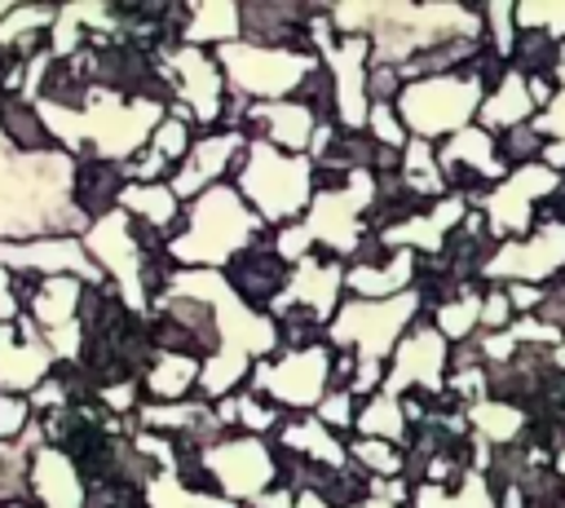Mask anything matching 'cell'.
<instances>
[{
  "label": "cell",
  "mask_w": 565,
  "mask_h": 508,
  "mask_svg": "<svg viewBox=\"0 0 565 508\" xmlns=\"http://www.w3.org/2000/svg\"><path fill=\"white\" fill-rule=\"evenodd\" d=\"M424 296L419 292H402L393 300H358L349 296L331 327H327V345L331 349H353L358 362H384L393 358V349L402 345V336L424 318Z\"/></svg>",
  "instance_id": "obj_4"
},
{
  "label": "cell",
  "mask_w": 565,
  "mask_h": 508,
  "mask_svg": "<svg viewBox=\"0 0 565 508\" xmlns=\"http://www.w3.org/2000/svg\"><path fill=\"white\" fill-rule=\"evenodd\" d=\"M397 177H402L406 190L419 194L424 203H437V199L450 194V181H446V172H441V163H437V146L424 141V137H411V146L402 150V172H397Z\"/></svg>",
  "instance_id": "obj_30"
},
{
  "label": "cell",
  "mask_w": 565,
  "mask_h": 508,
  "mask_svg": "<svg viewBox=\"0 0 565 508\" xmlns=\"http://www.w3.org/2000/svg\"><path fill=\"white\" fill-rule=\"evenodd\" d=\"M437 163H441V172H477L486 186H499V181L508 177V168H503V159H499V137L486 133L481 124H472V128L446 137V141L437 146Z\"/></svg>",
  "instance_id": "obj_22"
},
{
  "label": "cell",
  "mask_w": 565,
  "mask_h": 508,
  "mask_svg": "<svg viewBox=\"0 0 565 508\" xmlns=\"http://www.w3.org/2000/svg\"><path fill=\"white\" fill-rule=\"evenodd\" d=\"M238 508H252V504H238Z\"/></svg>",
  "instance_id": "obj_57"
},
{
  "label": "cell",
  "mask_w": 565,
  "mask_h": 508,
  "mask_svg": "<svg viewBox=\"0 0 565 508\" xmlns=\"http://www.w3.org/2000/svg\"><path fill=\"white\" fill-rule=\"evenodd\" d=\"M119 208L132 216V221H146V225H159V230H177L181 225V212H185V203L172 194V186L168 181H154V186H128L124 190V199H119Z\"/></svg>",
  "instance_id": "obj_31"
},
{
  "label": "cell",
  "mask_w": 565,
  "mask_h": 508,
  "mask_svg": "<svg viewBox=\"0 0 565 508\" xmlns=\"http://www.w3.org/2000/svg\"><path fill=\"white\" fill-rule=\"evenodd\" d=\"M534 128H539L543 137H552V141H565V88L556 93V102H552L547 110L534 115Z\"/></svg>",
  "instance_id": "obj_51"
},
{
  "label": "cell",
  "mask_w": 565,
  "mask_h": 508,
  "mask_svg": "<svg viewBox=\"0 0 565 508\" xmlns=\"http://www.w3.org/2000/svg\"><path fill=\"white\" fill-rule=\"evenodd\" d=\"M516 322V309L508 300V287H486L481 292V331H508Z\"/></svg>",
  "instance_id": "obj_47"
},
{
  "label": "cell",
  "mask_w": 565,
  "mask_h": 508,
  "mask_svg": "<svg viewBox=\"0 0 565 508\" xmlns=\"http://www.w3.org/2000/svg\"><path fill=\"white\" fill-rule=\"evenodd\" d=\"M543 146H547V137H543L534 124H516V128L499 133V159H503L508 172L539 163V159H543Z\"/></svg>",
  "instance_id": "obj_39"
},
{
  "label": "cell",
  "mask_w": 565,
  "mask_h": 508,
  "mask_svg": "<svg viewBox=\"0 0 565 508\" xmlns=\"http://www.w3.org/2000/svg\"><path fill=\"white\" fill-rule=\"evenodd\" d=\"M31 424H35L31 398H18V393H0V442H18V437H22Z\"/></svg>",
  "instance_id": "obj_45"
},
{
  "label": "cell",
  "mask_w": 565,
  "mask_h": 508,
  "mask_svg": "<svg viewBox=\"0 0 565 508\" xmlns=\"http://www.w3.org/2000/svg\"><path fill=\"white\" fill-rule=\"evenodd\" d=\"M366 133H371L380 146H388V150H406V146H411V133H406V124H402V115H397L393 102H371Z\"/></svg>",
  "instance_id": "obj_42"
},
{
  "label": "cell",
  "mask_w": 565,
  "mask_h": 508,
  "mask_svg": "<svg viewBox=\"0 0 565 508\" xmlns=\"http://www.w3.org/2000/svg\"><path fill=\"white\" fill-rule=\"evenodd\" d=\"M225 84L252 102H287L296 97V88L305 84V75L322 62L318 53H291V49H260V44H221L212 49Z\"/></svg>",
  "instance_id": "obj_5"
},
{
  "label": "cell",
  "mask_w": 565,
  "mask_h": 508,
  "mask_svg": "<svg viewBox=\"0 0 565 508\" xmlns=\"http://www.w3.org/2000/svg\"><path fill=\"white\" fill-rule=\"evenodd\" d=\"M53 371L57 358L31 314H22L18 322H0V393L31 398Z\"/></svg>",
  "instance_id": "obj_15"
},
{
  "label": "cell",
  "mask_w": 565,
  "mask_h": 508,
  "mask_svg": "<svg viewBox=\"0 0 565 508\" xmlns=\"http://www.w3.org/2000/svg\"><path fill=\"white\" fill-rule=\"evenodd\" d=\"M552 358H556V367H565V345H561V349H552Z\"/></svg>",
  "instance_id": "obj_56"
},
{
  "label": "cell",
  "mask_w": 565,
  "mask_h": 508,
  "mask_svg": "<svg viewBox=\"0 0 565 508\" xmlns=\"http://www.w3.org/2000/svg\"><path fill=\"white\" fill-rule=\"evenodd\" d=\"M203 459H207V468H212V477L230 504H256L260 495H269L278 486V459H274L269 437L238 433V437L212 446Z\"/></svg>",
  "instance_id": "obj_11"
},
{
  "label": "cell",
  "mask_w": 565,
  "mask_h": 508,
  "mask_svg": "<svg viewBox=\"0 0 565 508\" xmlns=\"http://www.w3.org/2000/svg\"><path fill=\"white\" fill-rule=\"evenodd\" d=\"M287 451H300L305 459L322 464V468H349V442L340 433H331L318 415H300V420H287L278 428V437H269Z\"/></svg>",
  "instance_id": "obj_26"
},
{
  "label": "cell",
  "mask_w": 565,
  "mask_h": 508,
  "mask_svg": "<svg viewBox=\"0 0 565 508\" xmlns=\"http://www.w3.org/2000/svg\"><path fill=\"white\" fill-rule=\"evenodd\" d=\"M84 247L93 256V265L119 287V296L128 300L132 314H150V296L141 287V243L132 239V216L119 208L102 221H93V230L84 234Z\"/></svg>",
  "instance_id": "obj_12"
},
{
  "label": "cell",
  "mask_w": 565,
  "mask_h": 508,
  "mask_svg": "<svg viewBox=\"0 0 565 508\" xmlns=\"http://www.w3.org/2000/svg\"><path fill=\"white\" fill-rule=\"evenodd\" d=\"M353 437H380V442H393L406 451L411 442V424H406V411H402V398H388V393H375L358 406V420H353Z\"/></svg>",
  "instance_id": "obj_32"
},
{
  "label": "cell",
  "mask_w": 565,
  "mask_h": 508,
  "mask_svg": "<svg viewBox=\"0 0 565 508\" xmlns=\"http://www.w3.org/2000/svg\"><path fill=\"white\" fill-rule=\"evenodd\" d=\"M565 274V221H539L534 234L525 239H508L494 247V256L486 261L481 283L508 287V283H534L547 287Z\"/></svg>",
  "instance_id": "obj_9"
},
{
  "label": "cell",
  "mask_w": 565,
  "mask_h": 508,
  "mask_svg": "<svg viewBox=\"0 0 565 508\" xmlns=\"http://www.w3.org/2000/svg\"><path fill=\"white\" fill-rule=\"evenodd\" d=\"M243 150H247V133H221V128L216 133H199L194 146H190V155L168 177L172 194L181 203H194L203 190L230 181V172H234V163H238Z\"/></svg>",
  "instance_id": "obj_16"
},
{
  "label": "cell",
  "mask_w": 565,
  "mask_h": 508,
  "mask_svg": "<svg viewBox=\"0 0 565 508\" xmlns=\"http://www.w3.org/2000/svg\"><path fill=\"white\" fill-rule=\"evenodd\" d=\"M446 375H450V340L433 327V318H419L402 345L393 349L388 358V375H384V389L388 398H406V393H446Z\"/></svg>",
  "instance_id": "obj_10"
},
{
  "label": "cell",
  "mask_w": 565,
  "mask_h": 508,
  "mask_svg": "<svg viewBox=\"0 0 565 508\" xmlns=\"http://www.w3.org/2000/svg\"><path fill=\"white\" fill-rule=\"evenodd\" d=\"M194 137H199V133H194L190 124H181V119H172V115H168V119L154 128V137H150V150H159V155H163V159L177 168V163L190 155Z\"/></svg>",
  "instance_id": "obj_43"
},
{
  "label": "cell",
  "mask_w": 565,
  "mask_h": 508,
  "mask_svg": "<svg viewBox=\"0 0 565 508\" xmlns=\"http://www.w3.org/2000/svg\"><path fill=\"white\" fill-rule=\"evenodd\" d=\"M327 71L335 75V119L349 133H366L371 97H366V71H371V40L366 35H340L331 53H322Z\"/></svg>",
  "instance_id": "obj_18"
},
{
  "label": "cell",
  "mask_w": 565,
  "mask_h": 508,
  "mask_svg": "<svg viewBox=\"0 0 565 508\" xmlns=\"http://www.w3.org/2000/svg\"><path fill=\"white\" fill-rule=\"evenodd\" d=\"M486 93H490V84L481 75L459 71V75H433V80L406 84L393 106H397L411 137H424V141L441 146L446 137L477 124V110H481Z\"/></svg>",
  "instance_id": "obj_3"
},
{
  "label": "cell",
  "mask_w": 565,
  "mask_h": 508,
  "mask_svg": "<svg viewBox=\"0 0 565 508\" xmlns=\"http://www.w3.org/2000/svg\"><path fill=\"white\" fill-rule=\"evenodd\" d=\"M128 163H110L102 155L93 159H79L75 168V208L88 216V221H102L110 212H119V199L128 190Z\"/></svg>",
  "instance_id": "obj_23"
},
{
  "label": "cell",
  "mask_w": 565,
  "mask_h": 508,
  "mask_svg": "<svg viewBox=\"0 0 565 508\" xmlns=\"http://www.w3.org/2000/svg\"><path fill=\"white\" fill-rule=\"evenodd\" d=\"M402 75H397V66H384V62H371V71H366V97L371 102H397L402 97Z\"/></svg>",
  "instance_id": "obj_49"
},
{
  "label": "cell",
  "mask_w": 565,
  "mask_h": 508,
  "mask_svg": "<svg viewBox=\"0 0 565 508\" xmlns=\"http://www.w3.org/2000/svg\"><path fill=\"white\" fill-rule=\"evenodd\" d=\"M318 168L309 155H287L269 141H247V150L238 155L230 181L238 186V194L260 212V221L269 230L305 221L313 194H318Z\"/></svg>",
  "instance_id": "obj_2"
},
{
  "label": "cell",
  "mask_w": 565,
  "mask_h": 508,
  "mask_svg": "<svg viewBox=\"0 0 565 508\" xmlns=\"http://www.w3.org/2000/svg\"><path fill=\"white\" fill-rule=\"evenodd\" d=\"M468 424L477 437H486L490 446H516L530 428V415L512 402H499V398H486L477 406H468Z\"/></svg>",
  "instance_id": "obj_33"
},
{
  "label": "cell",
  "mask_w": 565,
  "mask_h": 508,
  "mask_svg": "<svg viewBox=\"0 0 565 508\" xmlns=\"http://www.w3.org/2000/svg\"><path fill=\"white\" fill-rule=\"evenodd\" d=\"M0 265L13 269V274H40V278H62V274H71V278H79V283H88V287L110 283V278L93 265L84 239H71V234L0 243Z\"/></svg>",
  "instance_id": "obj_13"
},
{
  "label": "cell",
  "mask_w": 565,
  "mask_h": 508,
  "mask_svg": "<svg viewBox=\"0 0 565 508\" xmlns=\"http://www.w3.org/2000/svg\"><path fill=\"white\" fill-rule=\"evenodd\" d=\"M0 508H40V504H35V499H4Z\"/></svg>",
  "instance_id": "obj_53"
},
{
  "label": "cell",
  "mask_w": 565,
  "mask_h": 508,
  "mask_svg": "<svg viewBox=\"0 0 565 508\" xmlns=\"http://www.w3.org/2000/svg\"><path fill=\"white\" fill-rule=\"evenodd\" d=\"M146 504H150V508H238V504H230L225 495H194V490H185L172 473H159V477L146 486Z\"/></svg>",
  "instance_id": "obj_38"
},
{
  "label": "cell",
  "mask_w": 565,
  "mask_h": 508,
  "mask_svg": "<svg viewBox=\"0 0 565 508\" xmlns=\"http://www.w3.org/2000/svg\"><path fill=\"white\" fill-rule=\"evenodd\" d=\"M318 124L322 119L309 106L287 97V102H256L243 133H247V141H269V146L287 150V155H309V141H313Z\"/></svg>",
  "instance_id": "obj_20"
},
{
  "label": "cell",
  "mask_w": 565,
  "mask_h": 508,
  "mask_svg": "<svg viewBox=\"0 0 565 508\" xmlns=\"http://www.w3.org/2000/svg\"><path fill=\"white\" fill-rule=\"evenodd\" d=\"M375 203V172H353L349 186L340 190H318L309 212H305V230L313 234V243L327 256H340L344 265L358 256L366 230V212Z\"/></svg>",
  "instance_id": "obj_7"
},
{
  "label": "cell",
  "mask_w": 565,
  "mask_h": 508,
  "mask_svg": "<svg viewBox=\"0 0 565 508\" xmlns=\"http://www.w3.org/2000/svg\"><path fill=\"white\" fill-rule=\"evenodd\" d=\"M481 18H486V44H490L503 62H512V49H516V40H521L516 4H486Z\"/></svg>",
  "instance_id": "obj_40"
},
{
  "label": "cell",
  "mask_w": 565,
  "mask_h": 508,
  "mask_svg": "<svg viewBox=\"0 0 565 508\" xmlns=\"http://www.w3.org/2000/svg\"><path fill=\"white\" fill-rule=\"evenodd\" d=\"M481 292H486V287H472V292H463V296H455V300H446V305H437V309L428 314L433 327H437L450 345H459V340H468V336L481 331Z\"/></svg>",
  "instance_id": "obj_35"
},
{
  "label": "cell",
  "mask_w": 565,
  "mask_h": 508,
  "mask_svg": "<svg viewBox=\"0 0 565 508\" xmlns=\"http://www.w3.org/2000/svg\"><path fill=\"white\" fill-rule=\"evenodd\" d=\"M22 314H26V309H22L18 292H13V269L0 265V322H18Z\"/></svg>",
  "instance_id": "obj_52"
},
{
  "label": "cell",
  "mask_w": 565,
  "mask_h": 508,
  "mask_svg": "<svg viewBox=\"0 0 565 508\" xmlns=\"http://www.w3.org/2000/svg\"><path fill=\"white\" fill-rule=\"evenodd\" d=\"M225 283L234 287V296L243 305H252L256 314H269V305L282 296V287L291 283V265L278 256L274 247V234H265L260 243H252L247 252H238L225 269Z\"/></svg>",
  "instance_id": "obj_19"
},
{
  "label": "cell",
  "mask_w": 565,
  "mask_h": 508,
  "mask_svg": "<svg viewBox=\"0 0 565 508\" xmlns=\"http://www.w3.org/2000/svg\"><path fill=\"white\" fill-rule=\"evenodd\" d=\"M344 274H349V265H344L340 256H327V252L305 256L300 265H291V283H287L282 296L269 305V318L282 314V309L305 305V309H313V314L331 327L335 309L344 305Z\"/></svg>",
  "instance_id": "obj_17"
},
{
  "label": "cell",
  "mask_w": 565,
  "mask_h": 508,
  "mask_svg": "<svg viewBox=\"0 0 565 508\" xmlns=\"http://www.w3.org/2000/svg\"><path fill=\"white\" fill-rule=\"evenodd\" d=\"M552 468H556V473H561V477H565V451H561V455H556V464H552Z\"/></svg>",
  "instance_id": "obj_55"
},
{
  "label": "cell",
  "mask_w": 565,
  "mask_h": 508,
  "mask_svg": "<svg viewBox=\"0 0 565 508\" xmlns=\"http://www.w3.org/2000/svg\"><path fill=\"white\" fill-rule=\"evenodd\" d=\"M534 115H539V106H534V97H530V80L508 66V75L486 93V102H481V110H477V124L499 137V133H508V128H516V124H534Z\"/></svg>",
  "instance_id": "obj_25"
},
{
  "label": "cell",
  "mask_w": 565,
  "mask_h": 508,
  "mask_svg": "<svg viewBox=\"0 0 565 508\" xmlns=\"http://www.w3.org/2000/svg\"><path fill=\"white\" fill-rule=\"evenodd\" d=\"M274 247H278V256L287 261V265H300L305 256H313V234L305 230V221H291V225H278L274 230Z\"/></svg>",
  "instance_id": "obj_46"
},
{
  "label": "cell",
  "mask_w": 565,
  "mask_h": 508,
  "mask_svg": "<svg viewBox=\"0 0 565 508\" xmlns=\"http://www.w3.org/2000/svg\"><path fill=\"white\" fill-rule=\"evenodd\" d=\"M265 234L274 230L260 221V212L238 194L234 181H221L203 190L194 203H185L168 252L177 256L181 269H225L238 252H247Z\"/></svg>",
  "instance_id": "obj_1"
},
{
  "label": "cell",
  "mask_w": 565,
  "mask_h": 508,
  "mask_svg": "<svg viewBox=\"0 0 565 508\" xmlns=\"http://www.w3.org/2000/svg\"><path fill=\"white\" fill-rule=\"evenodd\" d=\"M0 128L13 141V150H22V155L53 150V133L44 128L40 106L26 102V97H0Z\"/></svg>",
  "instance_id": "obj_34"
},
{
  "label": "cell",
  "mask_w": 565,
  "mask_h": 508,
  "mask_svg": "<svg viewBox=\"0 0 565 508\" xmlns=\"http://www.w3.org/2000/svg\"><path fill=\"white\" fill-rule=\"evenodd\" d=\"M353 508H397V504H384V499H362V504H353Z\"/></svg>",
  "instance_id": "obj_54"
},
{
  "label": "cell",
  "mask_w": 565,
  "mask_h": 508,
  "mask_svg": "<svg viewBox=\"0 0 565 508\" xmlns=\"http://www.w3.org/2000/svg\"><path fill=\"white\" fill-rule=\"evenodd\" d=\"M168 75L177 84V102H185L194 110V124L216 133L221 128V110H225V71L216 62L212 49H194V44H177L168 57Z\"/></svg>",
  "instance_id": "obj_14"
},
{
  "label": "cell",
  "mask_w": 565,
  "mask_h": 508,
  "mask_svg": "<svg viewBox=\"0 0 565 508\" xmlns=\"http://www.w3.org/2000/svg\"><path fill=\"white\" fill-rule=\"evenodd\" d=\"M252 508H331L322 495H313V490H305V495H291V490H282V486H274L269 495H260Z\"/></svg>",
  "instance_id": "obj_50"
},
{
  "label": "cell",
  "mask_w": 565,
  "mask_h": 508,
  "mask_svg": "<svg viewBox=\"0 0 565 508\" xmlns=\"http://www.w3.org/2000/svg\"><path fill=\"white\" fill-rule=\"evenodd\" d=\"M331 362H335V349L327 340L313 349H300V353L260 358L252 367L243 393L265 398L278 411H318L322 398L331 393Z\"/></svg>",
  "instance_id": "obj_6"
},
{
  "label": "cell",
  "mask_w": 565,
  "mask_h": 508,
  "mask_svg": "<svg viewBox=\"0 0 565 508\" xmlns=\"http://www.w3.org/2000/svg\"><path fill=\"white\" fill-rule=\"evenodd\" d=\"M243 40V4L234 0H203L190 4V27L181 44L194 49H221V44H238Z\"/></svg>",
  "instance_id": "obj_27"
},
{
  "label": "cell",
  "mask_w": 565,
  "mask_h": 508,
  "mask_svg": "<svg viewBox=\"0 0 565 508\" xmlns=\"http://www.w3.org/2000/svg\"><path fill=\"white\" fill-rule=\"evenodd\" d=\"M516 27L521 31H543L556 44H565V0H547V4H516Z\"/></svg>",
  "instance_id": "obj_41"
},
{
  "label": "cell",
  "mask_w": 565,
  "mask_h": 508,
  "mask_svg": "<svg viewBox=\"0 0 565 508\" xmlns=\"http://www.w3.org/2000/svg\"><path fill=\"white\" fill-rule=\"evenodd\" d=\"M561 186H565V172L547 168L543 159L530 163V168L508 172V177L490 190V199H486V208H481L490 234H494L499 243L534 234V225H539V208H543Z\"/></svg>",
  "instance_id": "obj_8"
},
{
  "label": "cell",
  "mask_w": 565,
  "mask_h": 508,
  "mask_svg": "<svg viewBox=\"0 0 565 508\" xmlns=\"http://www.w3.org/2000/svg\"><path fill=\"white\" fill-rule=\"evenodd\" d=\"M415 278H419V252L397 247L384 265H349L344 292H353L358 300H393L402 292H415Z\"/></svg>",
  "instance_id": "obj_24"
},
{
  "label": "cell",
  "mask_w": 565,
  "mask_h": 508,
  "mask_svg": "<svg viewBox=\"0 0 565 508\" xmlns=\"http://www.w3.org/2000/svg\"><path fill=\"white\" fill-rule=\"evenodd\" d=\"M84 287H88V283H79V278H71V274H62V278H40L35 300H31V309H26V314L35 318V327H40V331H62V327L79 322Z\"/></svg>",
  "instance_id": "obj_28"
},
{
  "label": "cell",
  "mask_w": 565,
  "mask_h": 508,
  "mask_svg": "<svg viewBox=\"0 0 565 508\" xmlns=\"http://www.w3.org/2000/svg\"><path fill=\"white\" fill-rule=\"evenodd\" d=\"M199 380H203V362L185 358V353H154L150 371H146V398L150 402H185L199 398Z\"/></svg>",
  "instance_id": "obj_29"
},
{
  "label": "cell",
  "mask_w": 565,
  "mask_h": 508,
  "mask_svg": "<svg viewBox=\"0 0 565 508\" xmlns=\"http://www.w3.org/2000/svg\"><path fill=\"white\" fill-rule=\"evenodd\" d=\"M349 464H358L366 477H402L406 451L380 437H349Z\"/></svg>",
  "instance_id": "obj_36"
},
{
  "label": "cell",
  "mask_w": 565,
  "mask_h": 508,
  "mask_svg": "<svg viewBox=\"0 0 565 508\" xmlns=\"http://www.w3.org/2000/svg\"><path fill=\"white\" fill-rule=\"evenodd\" d=\"M556 62H561V44L543 31H521L516 49H512V71H521L525 80L530 75H556Z\"/></svg>",
  "instance_id": "obj_37"
},
{
  "label": "cell",
  "mask_w": 565,
  "mask_h": 508,
  "mask_svg": "<svg viewBox=\"0 0 565 508\" xmlns=\"http://www.w3.org/2000/svg\"><path fill=\"white\" fill-rule=\"evenodd\" d=\"M132 446H137V451H141L159 473H177V442H172V437L137 428V433H132Z\"/></svg>",
  "instance_id": "obj_48"
},
{
  "label": "cell",
  "mask_w": 565,
  "mask_h": 508,
  "mask_svg": "<svg viewBox=\"0 0 565 508\" xmlns=\"http://www.w3.org/2000/svg\"><path fill=\"white\" fill-rule=\"evenodd\" d=\"M31 499L40 508H84L88 499V486L79 477V468L71 464L66 451L57 446H40L35 459H31Z\"/></svg>",
  "instance_id": "obj_21"
},
{
  "label": "cell",
  "mask_w": 565,
  "mask_h": 508,
  "mask_svg": "<svg viewBox=\"0 0 565 508\" xmlns=\"http://www.w3.org/2000/svg\"><path fill=\"white\" fill-rule=\"evenodd\" d=\"M358 406H362V402H358L349 389H331L313 415H318V420H322L331 433H349V437H353V420H358Z\"/></svg>",
  "instance_id": "obj_44"
}]
</instances>
